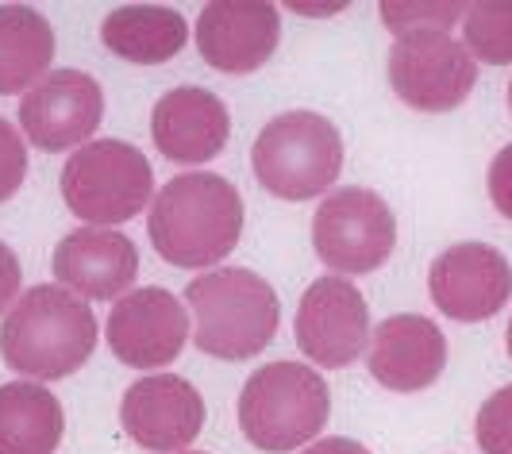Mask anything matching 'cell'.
Here are the masks:
<instances>
[{
  "instance_id": "7402d4cb",
  "label": "cell",
  "mask_w": 512,
  "mask_h": 454,
  "mask_svg": "<svg viewBox=\"0 0 512 454\" xmlns=\"http://www.w3.org/2000/svg\"><path fill=\"white\" fill-rule=\"evenodd\" d=\"M382 24L393 35L409 31H451L466 16V4L459 0H385L378 8Z\"/></svg>"
},
{
  "instance_id": "7a4b0ae2",
  "label": "cell",
  "mask_w": 512,
  "mask_h": 454,
  "mask_svg": "<svg viewBox=\"0 0 512 454\" xmlns=\"http://www.w3.org/2000/svg\"><path fill=\"white\" fill-rule=\"evenodd\" d=\"M97 351V316L89 301L58 281L31 285L0 324V354L24 381H58L77 374Z\"/></svg>"
},
{
  "instance_id": "e0dca14e",
  "label": "cell",
  "mask_w": 512,
  "mask_h": 454,
  "mask_svg": "<svg viewBox=\"0 0 512 454\" xmlns=\"http://www.w3.org/2000/svg\"><path fill=\"white\" fill-rule=\"evenodd\" d=\"M151 135L162 158L178 166L212 162L228 147L231 116L228 104L201 85H178L162 93L151 112Z\"/></svg>"
},
{
  "instance_id": "8992f818",
  "label": "cell",
  "mask_w": 512,
  "mask_h": 454,
  "mask_svg": "<svg viewBox=\"0 0 512 454\" xmlns=\"http://www.w3.org/2000/svg\"><path fill=\"white\" fill-rule=\"evenodd\" d=\"M154 193L151 158L124 139H93L66 158L62 201L85 227H120L135 220Z\"/></svg>"
},
{
  "instance_id": "8fae6325",
  "label": "cell",
  "mask_w": 512,
  "mask_h": 454,
  "mask_svg": "<svg viewBox=\"0 0 512 454\" xmlns=\"http://www.w3.org/2000/svg\"><path fill=\"white\" fill-rule=\"evenodd\" d=\"M104 339L112 354L131 370H166L189 343V308L170 289H131L108 312Z\"/></svg>"
},
{
  "instance_id": "5bb4252c",
  "label": "cell",
  "mask_w": 512,
  "mask_h": 454,
  "mask_svg": "<svg viewBox=\"0 0 512 454\" xmlns=\"http://www.w3.org/2000/svg\"><path fill=\"white\" fill-rule=\"evenodd\" d=\"M120 424L143 451L181 454L205 431V401L178 374H147L128 385L120 401Z\"/></svg>"
},
{
  "instance_id": "7c38bea8",
  "label": "cell",
  "mask_w": 512,
  "mask_h": 454,
  "mask_svg": "<svg viewBox=\"0 0 512 454\" xmlns=\"http://www.w3.org/2000/svg\"><path fill=\"white\" fill-rule=\"evenodd\" d=\"M428 289L447 320L482 324L509 304L512 266L509 258L489 243H455L432 262Z\"/></svg>"
},
{
  "instance_id": "52a82bcc",
  "label": "cell",
  "mask_w": 512,
  "mask_h": 454,
  "mask_svg": "<svg viewBox=\"0 0 512 454\" xmlns=\"http://www.w3.org/2000/svg\"><path fill=\"white\" fill-rule=\"evenodd\" d=\"M312 247L335 278L374 274L397 247V216L374 189H335L312 216Z\"/></svg>"
},
{
  "instance_id": "ba28073f",
  "label": "cell",
  "mask_w": 512,
  "mask_h": 454,
  "mask_svg": "<svg viewBox=\"0 0 512 454\" xmlns=\"http://www.w3.org/2000/svg\"><path fill=\"white\" fill-rule=\"evenodd\" d=\"M389 85L416 112H455L478 85V62L451 31H409L389 47Z\"/></svg>"
},
{
  "instance_id": "6da1fadb",
  "label": "cell",
  "mask_w": 512,
  "mask_h": 454,
  "mask_svg": "<svg viewBox=\"0 0 512 454\" xmlns=\"http://www.w3.org/2000/svg\"><path fill=\"white\" fill-rule=\"evenodd\" d=\"M243 197L220 174L170 177L151 204L147 235L162 262L178 270H212L243 239Z\"/></svg>"
},
{
  "instance_id": "83f0119b",
  "label": "cell",
  "mask_w": 512,
  "mask_h": 454,
  "mask_svg": "<svg viewBox=\"0 0 512 454\" xmlns=\"http://www.w3.org/2000/svg\"><path fill=\"white\" fill-rule=\"evenodd\" d=\"M285 8H289V12H297V16H335V12H347V0H328V4H305V0H289Z\"/></svg>"
},
{
  "instance_id": "484cf974",
  "label": "cell",
  "mask_w": 512,
  "mask_h": 454,
  "mask_svg": "<svg viewBox=\"0 0 512 454\" xmlns=\"http://www.w3.org/2000/svg\"><path fill=\"white\" fill-rule=\"evenodd\" d=\"M20 285H24V270L16 251L0 239V312H8L12 304L20 301Z\"/></svg>"
},
{
  "instance_id": "ffe728a7",
  "label": "cell",
  "mask_w": 512,
  "mask_h": 454,
  "mask_svg": "<svg viewBox=\"0 0 512 454\" xmlns=\"http://www.w3.org/2000/svg\"><path fill=\"white\" fill-rule=\"evenodd\" d=\"M54 27L39 8L0 4V97L35 89L51 74Z\"/></svg>"
},
{
  "instance_id": "9c48e42d",
  "label": "cell",
  "mask_w": 512,
  "mask_h": 454,
  "mask_svg": "<svg viewBox=\"0 0 512 454\" xmlns=\"http://www.w3.org/2000/svg\"><path fill=\"white\" fill-rule=\"evenodd\" d=\"M293 335L308 362H316L324 370H343V366L359 362L374 335L370 308H366L359 285L351 278H335V274L312 281L297 304Z\"/></svg>"
},
{
  "instance_id": "2e32d148",
  "label": "cell",
  "mask_w": 512,
  "mask_h": 454,
  "mask_svg": "<svg viewBox=\"0 0 512 454\" xmlns=\"http://www.w3.org/2000/svg\"><path fill=\"white\" fill-rule=\"evenodd\" d=\"M370 378L393 393H420L436 385L443 366H447V339L436 320L416 316V312H397L385 316L370 335V354H366Z\"/></svg>"
},
{
  "instance_id": "f1b7e54d",
  "label": "cell",
  "mask_w": 512,
  "mask_h": 454,
  "mask_svg": "<svg viewBox=\"0 0 512 454\" xmlns=\"http://www.w3.org/2000/svg\"><path fill=\"white\" fill-rule=\"evenodd\" d=\"M505 347H509V358H512V320H509V331H505Z\"/></svg>"
},
{
  "instance_id": "44dd1931",
  "label": "cell",
  "mask_w": 512,
  "mask_h": 454,
  "mask_svg": "<svg viewBox=\"0 0 512 454\" xmlns=\"http://www.w3.org/2000/svg\"><path fill=\"white\" fill-rule=\"evenodd\" d=\"M462 47L474 62L509 66L512 62V0H478L462 16Z\"/></svg>"
},
{
  "instance_id": "4dcf8cb0",
  "label": "cell",
  "mask_w": 512,
  "mask_h": 454,
  "mask_svg": "<svg viewBox=\"0 0 512 454\" xmlns=\"http://www.w3.org/2000/svg\"><path fill=\"white\" fill-rule=\"evenodd\" d=\"M181 454H205V451H181Z\"/></svg>"
},
{
  "instance_id": "4fadbf2b",
  "label": "cell",
  "mask_w": 512,
  "mask_h": 454,
  "mask_svg": "<svg viewBox=\"0 0 512 454\" xmlns=\"http://www.w3.org/2000/svg\"><path fill=\"white\" fill-rule=\"evenodd\" d=\"M197 51L220 74H255L282 39V12L270 0H212L197 16Z\"/></svg>"
},
{
  "instance_id": "d4e9b609",
  "label": "cell",
  "mask_w": 512,
  "mask_h": 454,
  "mask_svg": "<svg viewBox=\"0 0 512 454\" xmlns=\"http://www.w3.org/2000/svg\"><path fill=\"white\" fill-rule=\"evenodd\" d=\"M486 185H489V201H493V208H497L505 220H512V143L493 154Z\"/></svg>"
},
{
  "instance_id": "277c9868",
  "label": "cell",
  "mask_w": 512,
  "mask_h": 454,
  "mask_svg": "<svg viewBox=\"0 0 512 454\" xmlns=\"http://www.w3.org/2000/svg\"><path fill=\"white\" fill-rule=\"evenodd\" d=\"M328 416V381L305 362H270L255 370L239 393V428L266 454H289L316 443Z\"/></svg>"
},
{
  "instance_id": "9a60e30c",
  "label": "cell",
  "mask_w": 512,
  "mask_h": 454,
  "mask_svg": "<svg viewBox=\"0 0 512 454\" xmlns=\"http://www.w3.org/2000/svg\"><path fill=\"white\" fill-rule=\"evenodd\" d=\"M51 270L81 301H120L139 274V251L112 227H77L54 247Z\"/></svg>"
},
{
  "instance_id": "f546056e",
  "label": "cell",
  "mask_w": 512,
  "mask_h": 454,
  "mask_svg": "<svg viewBox=\"0 0 512 454\" xmlns=\"http://www.w3.org/2000/svg\"><path fill=\"white\" fill-rule=\"evenodd\" d=\"M509 108H512V81H509Z\"/></svg>"
},
{
  "instance_id": "603a6c76",
  "label": "cell",
  "mask_w": 512,
  "mask_h": 454,
  "mask_svg": "<svg viewBox=\"0 0 512 454\" xmlns=\"http://www.w3.org/2000/svg\"><path fill=\"white\" fill-rule=\"evenodd\" d=\"M478 447L486 454H512V385H501L474 420Z\"/></svg>"
},
{
  "instance_id": "ac0fdd59",
  "label": "cell",
  "mask_w": 512,
  "mask_h": 454,
  "mask_svg": "<svg viewBox=\"0 0 512 454\" xmlns=\"http://www.w3.org/2000/svg\"><path fill=\"white\" fill-rule=\"evenodd\" d=\"M101 39L108 51L131 66H162L185 51L189 24L178 8L166 4H124L104 16Z\"/></svg>"
},
{
  "instance_id": "cb8c5ba5",
  "label": "cell",
  "mask_w": 512,
  "mask_h": 454,
  "mask_svg": "<svg viewBox=\"0 0 512 454\" xmlns=\"http://www.w3.org/2000/svg\"><path fill=\"white\" fill-rule=\"evenodd\" d=\"M27 181V143L20 127L0 116V204L12 201Z\"/></svg>"
},
{
  "instance_id": "5b68a950",
  "label": "cell",
  "mask_w": 512,
  "mask_h": 454,
  "mask_svg": "<svg viewBox=\"0 0 512 454\" xmlns=\"http://www.w3.org/2000/svg\"><path fill=\"white\" fill-rule=\"evenodd\" d=\"M258 185L282 201H312L343 174V135L320 112H282L251 147Z\"/></svg>"
},
{
  "instance_id": "4316f807",
  "label": "cell",
  "mask_w": 512,
  "mask_h": 454,
  "mask_svg": "<svg viewBox=\"0 0 512 454\" xmlns=\"http://www.w3.org/2000/svg\"><path fill=\"white\" fill-rule=\"evenodd\" d=\"M301 454H370L359 439H343V435H328V439H316L308 443Z\"/></svg>"
},
{
  "instance_id": "30bf717a",
  "label": "cell",
  "mask_w": 512,
  "mask_h": 454,
  "mask_svg": "<svg viewBox=\"0 0 512 454\" xmlns=\"http://www.w3.org/2000/svg\"><path fill=\"white\" fill-rule=\"evenodd\" d=\"M20 135L39 151H74L93 143L104 120L101 81L85 70H51L20 97Z\"/></svg>"
},
{
  "instance_id": "d6986e66",
  "label": "cell",
  "mask_w": 512,
  "mask_h": 454,
  "mask_svg": "<svg viewBox=\"0 0 512 454\" xmlns=\"http://www.w3.org/2000/svg\"><path fill=\"white\" fill-rule=\"evenodd\" d=\"M66 435L62 401L39 381L0 385V454H54Z\"/></svg>"
},
{
  "instance_id": "3957f363",
  "label": "cell",
  "mask_w": 512,
  "mask_h": 454,
  "mask_svg": "<svg viewBox=\"0 0 512 454\" xmlns=\"http://www.w3.org/2000/svg\"><path fill=\"white\" fill-rule=\"evenodd\" d=\"M185 308L193 312V343L220 362L262 354L282 324L274 285L243 266H224L193 278L185 289Z\"/></svg>"
}]
</instances>
